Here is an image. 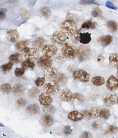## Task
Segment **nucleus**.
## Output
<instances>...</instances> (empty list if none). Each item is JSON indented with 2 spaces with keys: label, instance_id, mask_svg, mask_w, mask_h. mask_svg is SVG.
Listing matches in <instances>:
<instances>
[{
  "label": "nucleus",
  "instance_id": "f257e3e1",
  "mask_svg": "<svg viewBox=\"0 0 118 138\" xmlns=\"http://www.w3.org/2000/svg\"><path fill=\"white\" fill-rule=\"evenodd\" d=\"M60 28L63 32L69 35H73L77 32V27L75 23L73 20H66L61 23Z\"/></svg>",
  "mask_w": 118,
  "mask_h": 138
},
{
  "label": "nucleus",
  "instance_id": "f03ea898",
  "mask_svg": "<svg viewBox=\"0 0 118 138\" xmlns=\"http://www.w3.org/2000/svg\"><path fill=\"white\" fill-rule=\"evenodd\" d=\"M44 91L47 94L53 95L59 92V84L55 81H48L44 85Z\"/></svg>",
  "mask_w": 118,
  "mask_h": 138
},
{
  "label": "nucleus",
  "instance_id": "7ed1b4c3",
  "mask_svg": "<svg viewBox=\"0 0 118 138\" xmlns=\"http://www.w3.org/2000/svg\"><path fill=\"white\" fill-rule=\"evenodd\" d=\"M77 49L72 45L67 43L65 44L62 49V53L65 57L69 58L74 59L78 54Z\"/></svg>",
  "mask_w": 118,
  "mask_h": 138
},
{
  "label": "nucleus",
  "instance_id": "20e7f679",
  "mask_svg": "<svg viewBox=\"0 0 118 138\" xmlns=\"http://www.w3.org/2000/svg\"><path fill=\"white\" fill-rule=\"evenodd\" d=\"M74 79L76 81L87 82L89 81V74L85 70H75L73 74Z\"/></svg>",
  "mask_w": 118,
  "mask_h": 138
},
{
  "label": "nucleus",
  "instance_id": "39448f33",
  "mask_svg": "<svg viewBox=\"0 0 118 138\" xmlns=\"http://www.w3.org/2000/svg\"><path fill=\"white\" fill-rule=\"evenodd\" d=\"M67 40V37L64 32L62 31H56L52 36V40L55 44L62 45Z\"/></svg>",
  "mask_w": 118,
  "mask_h": 138
},
{
  "label": "nucleus",
  "instance_id": "423d86ee",
  "mask_svg": "<svg viewBox=\"0 0 118 138\" xmlns=\"http://www.w3.org/2000/svg\"><path fill=\"white\" fill-rule=\"evenodd\" d=\"M91 54V51L89 47L81 46L78 51V57L80 61H83L87 59Z\"/></svg>",
  "mask_w": 118,
  "mask_h": 138
},
{
  "label": "nucleus",
  "instance_id": "0eeeda50",
  "mask_svg": "<svg viewBox=\"0 0 118 138\" xmlns=\"http://www.w3.org/2000/svg\"><path fill=\"white\" fill-rule=\"evenodd\" d=\"M117 95L115 94L109 93L106 94L104 97V102L105 104L108 106H112L117 101Z\"/></svg>",
  "mask_w": 118,
  "mask_h": 138
},
{
  "label": "nucleus",
  "instance_id": "6e6552de",
  "mask_svg": "<svg viewBox=\"0 0 118 138\" xmlns=\"http://www.w3.org/2000/svg\"><path fill=\"white\" fill-rule=\"evenodd\" d=\"M24 52L25 56L31 61L35 60L39 57V52L37 49L35 48H28Z\"/></svg>",
  "mask_w": 118,
  "mask_h": 138
},
{
  "label": "nucleus",
  "instance_id": "1a4fd4ad",
  "mask_svg": "<svg viewBox=\"0 0 118 138\" xmlns=\"http://www.w3.org/2000/svg\"><path fill=\"white\" fill-rule=\"evenodd\" d=\"M57 52V48L53 45H46L43 48L42 53L44 56L51 57L56 54Z\"/></svg>",
  "mask_w": 118,
  "mask_h": 138
},
{
  "label": "nucleus",
  "instance_id": "9d476101",
  "mask_svg": "<svg viewBox=\"0 0 118 138\" xmlns=\"http://www.w3.org/2000/svg\"><path fill=\"white\" fill-rule=\"evenodd\" d=\"M53 122L54 120L52 116L48 114L42 115L40 120L41 124L45 128L51 126L53 124Z\"/></svg>",
  "mask_w": 118,
  "mask_h": 138
},
{
  "label": "nucleus",
  "instance_id": "9b49d317",
  "mask_svg": "<svg viewBox=\"0 0 118 138\" xmlns=\"http://www.w3.org/2000/svg\"><path fill=\"white\" fill-rule=\"evenodd\" d=\"M38 64L41 68H48L50 67L52 64V60L50 57L42 56L38 61Z\"/></svg>",
  "mask_w": 118,
  "mask_h": 138
},
{
  "label": "nucleus",
  "instance_id": "f8f14e48",
  "mask_svg": "<svg viewBox=\"0 0 118 138\" xmlns=\"http://www.w3.org/2000/svg\"><path fill=\"white\" fill-rule=\"evenodd\" d=\"M106 86L111 91L116 90L118 88V79L114 76H111L106 82Z\"/></svg>",
  "mask_w": 118,
  "mask_h": 138
},
{
  "label": "nucleus",
  "instance_id": "ddd939ff",
  "mask_svg": "<svg viewBox=\"0 0 118 138\" xmlns=\"http://www.w3.org/2000/svg\"><path fill=\"white\" fill-rule=\"evenodd\" d=\"M68 119L74 122L79 121L83 120L84 115L76 110H73L68 114Z\"/></svg>",
  "mask_w": 118,
  "mask_h": 138
},
{
  "label": "nucleus",
  "instance_id": "4468645a",
  "mask_svg": "<svg viewBox=\"0 0 118 138\" xmlns=\"http://www.w3.org/2000/svg\"><path fill=\"white\" fill-rule=\"evenodd\" d=\"M47 41L44 38L37 37L32 42V46L36 49H40L46 46Z\"/></svg>",
  "mask_w": 118,
  "mask_h": 138
},
{
  "label": "nucleus",
  "instance_id": "2eb2a0df",
  "mask_svg": "<svg viewBox=\"0 0 118 138\" xmlns=\"http://www.w3.org/2000/svg\"><path fill=\"white\" fill-rule=\"evenodd\" d=\"M6 37L7 40L10 42H15L19 40V35L17 30H11L7 32Z\"/></svg>",
  "mask_w": 118,
  "mask_h": 138
},
{
  "label": "nucleus",
  "instance_id": "dca6fc26",
  "mask_svg": "<svg viewBox=\"0 0 118 138\" xmlns=\"http://www.w3.org/2000/svg\"><path fill=\"white\" fill-rule=\"evenodd\" d=\"M52 98L50 96L45 94L44 93L41 94L39 97V101L41 104L44 106L50 105L52 103Z\"/></svg>",
  "mask_w": 118,
  "mask_h": 138
},
{
  "label": "nucleus",
  "instance_id": "f3484780",
  "mask_svg": "<svg viewBox=\"0 0 118 138\" xmlns=\"http://www.w3.org/2000/svg\"><path fill=\"white\" fill-rule=\"evenodd\" d=\"M60 98L63 101L69 102L71 99H72V94L69 90H64L61 92Z\"/></svg>",
  "mask_w": 118,
  "mask_h": 138
},
{
  "label": "nucleus",
  "instance_id": "a211bd4d",
  "mask_svg": "<svg viewBox=\"0 0 118 138\" xmlns=\"http://www.w3.org/2000/svg\"><path fill=\"white\" fill-rule=\"evenodd\" d=\"M26 111L30 115H38L40 113V108L37 104H31L27 106Z\"/></svg>",
  "mask_w": 118,
  "mask_h": 138
},
{
  "label": "nucleus",
  "instance_id": "6ab92c4d",
  "mask_svg": "<svg viewBox=\"0 0 118 138\" xmlns=\"http://www.w3.org/2000/svg\"><path fill=\"white\" fill-rule=\"evenodd\" d=\"M113 38L110 35H106L101 36L98 40V42L104 47L108 46L113 41Z\"/></svg>",
  "mask_w": 118,
  "mask_h": 138
},
{
  "label": "nucleus",
  "instance_id": "aec40b11",
  "mask_svg": "<svg viewBox=\"0 0 118 138\" xmlns=\"http://www.w3.org/2000/svg\"><path fill=\"white\" fill-rule=\"evenodd\" d=\"M44 76L47 78H55L58 74L57 70L54 67H49L46 68L44 70Z\"/></svg>",
  "mask_w": 118,
  "mask_h": 138
},
{
  "label": "nucleus",
  "instance_id": "412c9836",
  "mask_svg": "<svg viewBox=\"0 0 118 138\" xmlns=\"http://www.w3.org/2000/svg\"><path fill=\"white\" fill-rule=\"evenodd\" d=\"M25 88L23 86L20 84H15L12 89L13 93L16 96H19L24 93Z\"/></svg>",
  "mask_w": 118,
  "mask_h": 138
},
{
  "label": "nucleus",
  "instance_id": "4be33fe9",
  "mask_svg": "<svg viewBox=\"0 0 118 138\" xmlns=\"http://www.w3.org/2000/svg\"><path fill=\"white\" fill-rule=\"evenodd\" d=\"M91 34L88 32L79 33V42L83 44H87L89 43L92 40Z\"/></svg>",
  "mask_w": 118,
  "mask_h": 138
},
{
  "label": "nucleus",
  "instance_id": "5701e85b",
  "mask_svg": "<svg viewBox=\"0 0 118 138\" xmlns=\"http://www.w3.org/2000/svg\"><path fill=\"white\" fill-rule=\"evenodd\" d=\"M29 42L28 40H23L18 42L15 45V48L20 52H24L26 49L28 48Z\"/></svg>",
  "mask_w": 118,
  "mask_h": 138
},
{
  "label": "nucleus",
  "instance_id": "b1692460",
  "mask_svg": "<svg viewBox=\"0 0 118 138\" xmlns=\"http://www.w3.org/2000/svg\"><path fill=\"white\" fill-rule=\"evenodd\" d=\"M101 110L99 107L93 106L90 109L89 111V114L91 118L96 119L100 117Z\"/></svg>",
  "mask_w": 118,
  "mask_h": 138
},
{
  "label": "nucleus",
  "instance_id": "393cba45",
  "mask_svg": "<svg viewBox=\"0 0 118 138\" xmlns=\"http://www.w3.org/2000/svg\"><path fill=\"white\" fill-rule=\"evenodd\" d=\"M10 62L13 63H19L23 60V56L19 53L14 54L11 55L9 58Z\"/></svg>",
  "mask_w": 118,
  "mask_h": 138
},
{
  "label": "nucleus",
  "instance_id": "a878e982",
  "mask_svg": "<svg viewBox=\"0 0 118 138\" xmlns=\"http://www.w3.org/2000/svg\"><path fill=\"white\" fill-rule=\"evenodd\" d=\"M110 63L114 67L118 66V54L116 53L111 54L109 58Z\"/></svg>",
  "mask_w": 118,
  "mask_h": 138
},
{
  "label": "nucleus",
  "instance_id": "bb28decb",
  "mask_svg": "<svg viewBox=\"0 0 118 138\" xmlns=\"http://www.w3.org/2000/svg\"><path fill=\"white\" fill-rule=\"evenodd\" d=\"M92 82L95 86H99L103 85L105 82V81L103 78L98 76L92 78Z\"/></svg>",
  "mask_w": 118,
  "mask_h": 138
},
{
  "label": "nucleus",
  "instance_id": "cd10ccee",
  "mask_svg": "<svg viewBox=\"0 0 118 138\" xmlns=\"http://www.w3.org/2000/svg\"><path fill=\"white\" fill-rule=\"evenodd\" d=\"M54 78V81L59 84H65L67 80V78L66 76L61 73L58 74Z\"/></svg>",
  "mask_w": 118,
  "mask_h": 138
},
{
  "label": "nucleus",
  "instance_id": "c85d7f7f",
  "mask_svg": "<svg viewBox=\"0 0 118 138\" xmlns=\"http://www.w3.org/2000/svg\"><path fill=\"white\" fill-rule=\"evenodd\" d=\"M96 27V23L93 22L91 20H89L84 22L82 24L81 28L83 29H94Z\"/></svg>",
  "mask_w": 118,
  "mask_h": 138
},
{
  "label": "nucleus",
  "instance_id": "c756f323",
  "mask_svg": "<svg viewBox=\"0 0 118 138\" xmlns=\"http://www.w3.org/2000/svg\"><path fill=\"white\" fill-rule=\"evenodd\" d=\"M31 60L28 59H27L26 60L23 62L21 64V66L24 69H26L28 68H31L32 69L34 68L35 66V64L34 63L31 62Z\"/></svg>",
  "mask_w": 118,
  "mask_h": 138
},
{
  "label": "nucleus",
  "instance_id": "7c9ffc66",
  "mask_svg": "<svg viewBox=\"0 0 118 138\" xmlns=\"http://www.w3.org/2000/svg\"><path fill=\"white\" fill-rule=\"evenodd\" d=\"M0 89L2 93L6 94H10L11 90V85L8 84H4L1 85Z\"/></svg>",
  "mask_w": 118,
  "mask_h": 138
},
{
  "label": "nucleus",
  "instance_id": "2f4dec72",
  "mask_svg": "<svg viewBox=\"0 0 118 138\" xmlns=\"http://www.w3.org/2000/svg\"><path fill=\"white\" fill-rule=\"evenodd\" d=\"M40 12L43 16L46 18H50L52 14L50 9L46 6H44L41 8Z\"/></svg>",
  "mask_w": 118,
  "mask_h": 138
},
{
  "label": "nucleus",
  "instance_id": "473e14b6",
  "mask_svg": "<svg viewBox=\"0 0 118 138\" xmlns=\"http://www.w3.org/2000/svg\"><path fill=\"white\" fill-rule=\"evenodd\" d=\"M111 116V114L110 110L106 108H103L101 110L100 117L104 120H107L110 118Z\"/></svg>",
  "mask_w": 118,
  "mask_h": 138
},
{
  "label": "nucleus",
  "instance_id": "72a5a7b5",
  "mask_svg": "<svg viewBox=\"0 0 118 138\" xmlns=\"http://www.w3.org/2000/svg\"><path fill=\"white\" fill-rule=\"evenodd\" d=\"M107 26L112 32L117 31L118 29V25L117 23L113 20H110L108 22Z\"/></svg>",
  "mask_w": 118,
  "mask_h": 138
},
{
  "label": "nucleus",
  "instance_id": "f704fd0d",
  "mask_svg": "<svg viewBox=\"0 0 118 138\" xmlns=\"http://www.w3.org/2000/svg\"><path fill=\"white\" fill-rule=\"evenodd\" d=\"M117 130H118V128L117 127L115 126H109L106 130L105 131V134L108 135L112 134L116 132Z\"/></svg>",
  "mask_w": 118,
  "mask_h": 138
},
{
  "label": "nucleus",
  "instance_id": "c9c22d12",
  "mask_svg": "<svg viewBox=\"0 0 118 138\" xmlns=\"http://www.w3.org/2000/svg\"><path fill=\"white\" fill-rule=\"evenodd\" d=\"M39 90L36 88L34 87L31 88L28 91V94L30 97L34 98L39 94Z\"/></svg>",
  "mask_w": 118,
  "mask_h": 138
},
{
  "label": "nucleus",
  "instance_id": "e433bc0d",
  "mask_svg": "<svg viewBox=\"0 0 118 138\" xmlns=\"http://www.w3.org/2000/svg\"><path fill=\"white\" fill-rule=\"evenodd\" d=\"M79 3L81 5L94 4L98 6H100L99 3L95 0H79Z\"/></svg>",
  "mask_w": 118,
  "mask_h": 138
},
{
  "label": "nucleus",
  "instance_id": "4c0bfd02",
  "mask_svg": "<svg viewBox=\"0 0 118 138\" xmlns=\"http://www.w3.org/2000/svg\"><path fill=\"white\" fill-rule=\"evenodd\" d=\"M13 66V63L10 62L8 63L7 64H4L2 66H1L0 69H1V70L4 72H6L9 71L12 69Z\"/></svg>",
  "mask_w": 118,
  "mask_h": 138
},
{
  "label": "nucleus",
  "instance_id": "58836bf2",
  "mask_svg": "<svg viewBox=\"0 0 118 138\" xmlns=\"http://www.w3.org/2000/svg\"><path fill=\"white\" fill-rule=\"evenodd\" d=\"M72 99L78 100L79 103H82L84 101V97L82 95L78 93L72 94Z\"/></svg>",
  "mask_w": 118,
  "mask_h": 138
},
{
  "label": "nucleus",
  "instance_id": "ea45409f",
  "mask_svg": "<svg viewBox=\"0 0 118 138\" xmlns=\"http://www.w3.org/2000/svg\"><path fill=\"white\" fill-rule=\"evenodd\" d=\"M44 108V112L46 113H50V114H54L55 112V108L54 106L52 105H50L46 106Z\"/></svg>",
  "mask_w": 118,
  "mask_h": 138
},
{
  "label": "nucleus",
  "instance_id": "a19ab883",
  "mask_svg": "<svg viewBox=\"0 0 118 138\" xmlns=\"http://www.w3.org/2000/svg\"><path fill=\"white\" fill-rule=\"evenodd\" d=\"M27 103V101L26 99L21 98L18 99L17 101V104L20 107H24L25 106Z\"/></svg>",
  "mask_w": 118,
  "mask_h": 138
},
{
  "label": "nucleus",
  "instance_id": "79ce46f5",
  "mask_svg": "<svg viewBox=\"0 0 118 138\" xmlns=\"http://www.w3.org/2000/svg\"><path fill=\"white\" fill-rule=\"evenodd\" d=\"M102 11L98 8H94L91 14L94 17H97L100 16L102 14Z\"/></svg>",
  "mask_w": 118,
  "mask_h": 138
},
{
  "label": "nucleus",
  "instance_id": "37998d69",
  "mask_svg": "<svg viewBox=\"0 0 118 138\" xmlns=\"http://www.w3.org/2000/svg\"><path fill=\"white\" fill-rule=\"evenodd\" d=\"M45 79L44 78H38L36 80L34 83L37 86H41L44 84Z\"/></svg>",
  "mask_w": 118,
  "mask_h": 138
},
{
  "label": "nucleus",
  "instance_id": "c03bdc74",
  "mask_svg": "<svg viewBox=\"0 0 118 138\" xmlns=\"http://www.w3.org/2000/svg\"><path fill=\"white\" fill-rule=\"evenodd\" d=\"M24 69L23 68H16L15 70V75L17 76H21L24 74Z\"/></svg>",
  "mask_w": 118,
  "mask_h": 138
},
{
  "label": "nucleus",
  "instance_id": "a18cd8bd",
  "mask_svg": "<svg viewBox=\"0 0 118 138\" xmlns=\"http://www.w3.org/2000/svg\"><path fill=\"white\" fill-rule=\"evenodd\" d=\"M6 10L4 8H0V21L4 20L6 17L5 12Z\"/></svg>",
  "mask_w": 118,
  "mask_h": 138
},
{
  "label": "nucleus",
  "instance_id": "49530a36",
  "mask_svg": "<svg viewBox=\"0 0 118 138\" xmlns=\"http://www.w3.org/2000/svg\"><path fill=\"white\" fill-rule=\"evenodd\" d=\"M64 132L66 135H69L72 134V130L71 129L70 127L69 126H65L64 129Z\"/></svg>",
  "mask_w": 118,
  "mask_h": 138
},
{
  "label": "nucleus",
  "instance_id": "de8ad7c7",
  "mask_svg": "<svg viewBox=\"0 0 118 138\" xmlns=\"http://www.w3.org/2000/svg\"><path fill=\"white\" fill-rule=\"evenodd\" d=\"M106 6L109 8H111L112 10H117V8L115 6H114V4H113L112 2H111L110 1H107L106 3Z\"/></svg>",
  "mask_w": 118,
  "mask_h": 138
},
{
  "label": "nucleus",
  "instance_id": "09e8293b",
  "mask_svg": "<svg viewBox=\"0 0 118 138\" xmlns=\"http://www.w3.org/2000/svg\"><path fill=\"white\" fill-rule=\"evenodd\" d=\"M90 134L88 132H85L83 134L82 137L83 138H89V137H90Z\"/></svg>",
  "mask_w": 118,
  "mask_h": 138
},
{
  "label": "nucleus",
  "instance_id": "8fccbe9b",
  "mask_svg": "<svg viewBox=\"0 0 118 138\" xmlns=\"http://www.w3.org/2000/svg\"><path fill=\"white\" fill-rule=\"evenodd\" d=\"M92 126L94 128H96L97 126V124L96 122H94L92 124Z\"/></svg>",
  "mask_w": 118,
  "mask_h": 138
},
{
  "label": "nucleus",
  "instance_id": "3c124183",
  "mask_svg": "<svg viewBox=\"0 0 118 138\" xmlns=\"http://www.w3.org/2000/svg\"><path fill=\"white\" fill-rule=\"evenodd\" d=\"M0 126H4L3 125V124H2L1 123H0Z\"/></svg>",
  "mask_w": 118,
  "mask_h": 138
},
{
  "label": "nucleus",
  "instance_id": "603ef678",
  "mask_svg": "<svg viewBox=\"0 0 118 138\" xmlns=\"http://www.w3.org/2000/svg\"><path fill=\"white\" fill-rule=\"evenodd\" d=\"M117 76H118V66H117Z\"/></svg>",
  "mask_w": 118,
  "mask_h": 138
},
{
  "label": "nucleus",
  "instance_id": "864d4df0",
  "mask_svg": "<svg viewBox=\"0 0 118 138\" xmlns=\"http://www.w3.org/2000/svg\"><path fill=\"white\" fill-rule=\"evenodd\" d=\"M117 103H118V96L117 97Z\"/></svg>",
  "mask_w": 118,
  "mask_h": 138
}]
</instances>
